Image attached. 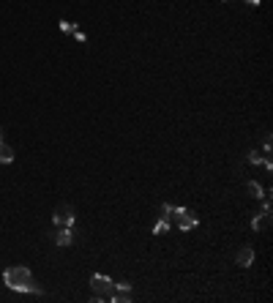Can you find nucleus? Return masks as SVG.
I'll list each match as a JSON object with an SVG mask.
<instances>
[{
  "label": "nucleus",
  "instance_id": "obj_1",
  "mask_svg": "<svg viewBox=\"0 0 273 303\" xmlns=\"http://www.w3.org/2000/svg\"><path fill=\"white\" fill-rule=\"evenodd\" d=\"M3 281L9 289H14V292H28V295H41V289L38 284L33 281V273L28 268L17 265V268H6L3 271Z\"/></svg>",
  "mask_w": 273,
  "mask_h": 303
},
{
  "label": "nucleus",
  "instance_id": "obj_2",
  "mask_svg": "<svg viewBox=\"0 0 273 303\" xmlns=\"http://www.w3.org/2000/svg\"><path fill=\"white\" fill-rule=\"evenodd\" d=\"M90 287H93V300H110V295H112V289H115V281L110 279V276H104V273H96L90 279Z\"/></svg>",
  "mask_w": 273,
  "mask_h": 303
},
{
  "label": "nucleus",
  "instance_id": "obj_3",
  "mask_svg": "<svg viewBox=\"0 0 273 303\" xmlns=\"http://www.w3.org/2000/svg\"><path fill=\"white\" fill-rule=\"evenodd\" d=\"M172 216L178 219V227H181L183 232H189V230H194V227L199 224V219H197V213L194 211H189V208H172Z\"/></svg>",
  "mask_w": 273,
  "mask_h": 303
},
{
  "label": "nucleus",
  "instance_id": "obj_4",
  "mask_svg": "<svg viewBox=\"0 0 273 303\" xmlns=\"http://www.w3.org/2000/svg\"><path fill=\"white\" fill-rule=\"evenodd\" d=\"M52 221H55V227H74V208L71 205H58L55 213H52Z\"/></svg>",
  "mask_w": 273,
  "mask_h": 303
},
{
  "label": "nucleus",
  "instance_id": "obj_5",
  "mask_svg": "<svg viewBox=\"0 0 273 303\" xmlns=\"http://www.w3.org/2000/svg\"><path fill=\"white\" fill-rule=\"evenodd\" d=\"M110 300H115V303H129V300H131V284H129V281H118L115 289H112V295H110Z\"/></svg>",
  "mask_w": 273,
  "mask_h": 303
},
{
  "label": "nucleus",
  "instance_id": "obj_6",
  "mask_svg": "<svg viewBox=\"0 0 273 303\" xmlns=\"http://www.w3.org/2000/svg\"><path fill=\"white\" fill-rule=\"evenodd\" d=\"M52 238H55V243L61 246V248H66V246L74 243V232H71V227H58Z\"/></svg>",
  "mask_w": 273,
  "mask_h": 303
},
{
  "label": "nucleus",
  "instance_id": "obj_7",
  "mask_svg": "<svg viewBox=\"0 0 273 303\" xmlns=\"http://www.w3.org/2000/svg\"><path fill=\"white\" fill-rule=\"evenodd\" d=\"M235 262H238L241 268H249L251 262H254V248H251V246H243L241 251L235 254Z\"/></svg>",
  "mask_w": 273,
  "mask_h": 303
},
{
  "label": "nucleus",
  "instance_id": "obj_8",
  "mask_svg": "<svg viewBox=\"0 0 273 303\" xmlns=\"http://www.w3.org/2000/svg\"><path fill=\"white\" fill-rule=\"evenodd\" d=\"M251 230H254V232H265V230H270V213H259V216L251 219Z\"/></svg>",
  "mask_w": 273,
  "mask_h": 303
},
{
  "label": "nucleus",
  "instance_id": "obj_9",
  "mask_svg": "<svg viewBox=\"0 0 273 303\" xmlns=\"http://www.w3.org/2000/svg\"><path fill=\"white\" fill-rule=\"evenodd\" d=\"M246 191H249L254 199H262V197H265V188L259 186L257 180H249V183H246Z\"/></svg>",
  "mask_w": 273,
  "mask_h": 303
},
{
  "label": "nucleus",
  "instance_id": "obj_10",
  "mask_svg": "<svg viewBox=\"0 0 273 303\" xmlns=\"http://www.w3.org/2000/svg\"><path fill=\"white\" fill-rule=\"evenodd\" d=\"M11 161H14V147L11 145H0V164H11Z\"/></svg>",
  "mask_w": 273,
  "mask_h": 303
},
{
  "label": "nucleus",
  "instance_id": "obj_11",
  "mask_svg": "<svg viewBox=\"0 0 273 303\" xmlns=\"http://www.w3.org/2000/svg\"><path fill=\"white\" fill-rule=\"evenodd\" d=\"M167 227H170V219H161V221H158L156 227H153V232H156V235H161L164 230H167Z\"/></svg>",
  "mask_w": 273,
  "mask_h": 303
},
{
  "label": "nucleus",
  "instance_id": "obj_12",
  "mask_svg": "<svg viewBox=\"0 0 273 303\" xmlns=\"http://www.w3.org/2000/svg\"><path fill=\"white\" fill-rule=\"evenodd\" d=\"M249 164H262V153L251 150V153H249Z\"/></svg>",
  "mask_w": 273,
  "mask_h": 303
},
{
  "label": "nucleus",
  "instance_id": "obj_13",
  "mask_svg": "<svg viewBox=\"0 0 273 303\" xmlns=\"http://www.w3.org/2000/svg\"><path fill=\"white\" fill-rule=\"evenodd\" d=\"M61 30L63 33H74L77 28H74V22H66V19H61Z\"/></svg>",
  "mask_w": 273,
  "mask_h": 303
},
{
  "label": "nucleus",
  "instance_id": "obj_14",
  "mask_svg": "<svg viewBox=\"0 0 273 303\" xmlns=\"http://www.w3.org/2000/svg\"><path fill=\"white\" fill-rule=\"evenodd\" d=\"M71 36H74V38H77V41H79V44H85V33H82V30H79V28H77L74 33H71Z\"/></svg>",
  "mask_w": 273,
  "mask_h": 303
},
{
  "label": "nucleus",
  "instance_id": "obj_15",
  "mask_svg": "<svg viewBox=\"0 0 273 303\" xmlns=\"http://www.w3.org/2000/svg\"><path fill=\"white\" fill-rule=\"evenodd\" d=\"M246 3H249V6H259L262 0H246Z\"/></svg>",
  "mask_w": 273,
  "mask_h": 303
},
{
  "label": "nucleus",
  "instance_id": "obj_16",
  "mask_svg": "<svg viewBox=\"0 0 273 303\" xmlns=\"http://www.w3.org/2000/svg\"><path fill=\"white\" fill-rule=\"evenodd\" d=\"M224 3H227V0H224Z\"/></svg>",
  "mask_w": 273,
  "mask_h": 303
}]
</instances>
